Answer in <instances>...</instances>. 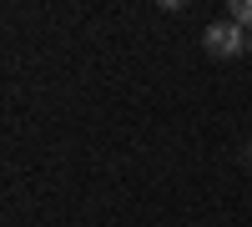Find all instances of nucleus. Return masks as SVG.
I'll return each mask as SVG.
<instances>
[{"label": "nucleus", "mask_w": 252, "mask_h": 227, "mask_svg": "<svg viewBox=\"0 0 252 227\" xmlns=\"http://www.w3.org/2000/svg\"><path fill=\"white\" fill-rule=\"evenodd\" d=\"M207 51H212V56H237L242 51V26H232V20L207 26Z\"/></svg>", "instance_id": "nucleus-1"}, {"label": "nucleus", "mask_w": 252, "mask_h": 227, "mask_svg": "<svg viewBox=\"0 0 252 227\" xmlns=\"http://www.w3.org/2000/svg\"><path fill=\"white\" fill-rule=\"evenodd\" d=\"M242 51H252V31H242Z\"/></svg>", "instance_id": "nucleus-3"}, {"label": "nucleus", "mask_w": 252, "mask_h": 227, "mask_svg": "<svg viewBox=\"0 0 252 227\" xmlns=\"http://www.w3.org/2000/svg\"><path fill=\"white\" fill-rule=\"evenodd\" d=\"M232 26L252 31V0H232Z\"/></svg>", "instance_id": "nucleus-2"}]
</instances>
